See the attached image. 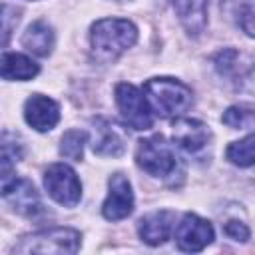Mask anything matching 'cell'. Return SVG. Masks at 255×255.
I'll list each match as a JSON object with an SVG mask.
<instances>
[{
  "instance_id": "obj_1",
  "label": "cell",
  "mask_w": 255,
  "mask_h": 255,
  "mask_svg": "<svg viewBox=\"0 0 255 255\" xmlns=\"http://www.w3.org/2000/svg\"><path fill=\"white\" fill-rule=\"evenodd\" d=\"M90 38L96 58L102 62H110L135 44L137 28L124 18H104L92 26Z\"/></svg>"
},
{
  "instance_id": "obj_2",
  "label": "cell",
  "mask_w": 255,
  "mask_h": 255,
  "mask_svg": "<svg viewBox=\"0 0 255 255\" xmlns=\"http://www.w3.org/2000/svg\"><path fill=\"white\" fill-rule=\"evenodd\" d=\"M151 110L161 118L181 116L193 104L191 90L173 78H151L143 86Z\"/></svg>"
},
{
  "instance_id": "obj_3",
  "label": "cell",
  "mask_w": 255,
  "mask_h": 255,
  "mask_svg": "<svg viewBox=\"0 0 255 255\" xmlns=\"http://www.w3.org/2000/svg\"><path fill=\"white\" fill-rule=\"evenodd\" d=\"M82 237L76 229L70 227H54V229H44L32 235H26L20 239L18 245H14V253H58V255H68L76 253L80 249Z\"/></svg>"
},
{
  "instance_id": "obj_4",
  "label": "cell",
  "mask_w": 255,
  "mask_h": 255,
  "mask_svg": "<svg viewBox=\"0 0 255 255\" xmlns=\"http://www.w3.org/2000/svg\"><path fill=\"white\" fill-rule=\"evenodd\" d=\"M137 165L153 177H169L177 171V157L163 135L141 139L135 151Z\"/></svg>"
},
{
  "instance_id": "obj_5",
  "label": "cell",
  "mask_w": 255,
  "mask_h": 255,
  "mask_svg": "<svg viewBox=\"0 0 255 255\" xmlns=\"http://www.w3.org/2000/svg\"><path fill=\"white\" fill-rule=\"evenodd\" d=\"M116 104L124 122L133 129H149L153 124L151 106L147 98L133 86V84H118L116 86Z\"/></svg>"
},
{
  "instance_id": "obj_6",
  "label": "cell",
  "mask_w": 255,
  "mask_h": 255,
  "mask_svg": "<svg viewBox=\"0 0 255 255\" xmlns=\"http://www.w3.org/2000/svg\"><path fill=\"white\" fill-rule=\"evenodd\" d=\"M44 185L48 195L66 207H74L82 197V183L76 171L66 163H52L44 173Z\"/></svg>"
},
{
  "instance_id": "obj_7",
  "label": "cell",
  "mask_w": 255,
  "mask_h": 255,
  "mask_svg": "<svg viewBox=\"0 0 255 255\" xmlns=\"http://www.w3.org/2000/svg\"><path fill=\"white\" fill-rule=\"evenodd\" d=\"M213 241V227L195 213H185L175 227V243L181 251L197 253Z\"/></svg>"
},
{
  "instance_id": "obj_8",
  "label": "cell",
  "mask_w": 255,
  "mask_h": 255,
  "mask_svg": "<svg viewBox=\"0 0 255 255\" xmlns=\"http://www.w3.org/2000/svg\"><path fill=\"white\" fill-rule=\"evenodd\" d=\"M110 193L102 205V213L110 221H120L133 211V191L126 175L114 173L108 181Z\"/></svg>"
},
{
  "instance_id": "obj_9",
  "label": "cell",
  "mask_w": 255,
  "mask_h": 255,
  "mask_svg": "<svg viewBox=\"0 0 255 255\" xmlns=\"http://www.w3.org/2000/svg\"><path fill=\"white\" fill-rule=\"evenodd\" d=\"M171 137L173 141L189 151V153H199L201 149H205L209 145L211 139V131L209 128L199 122V120H191V118H177L171 124Z\"/></svg>"
},
{
  "instance_id": "obj_10",
  "label": "cell",
  "mask_w": 255,
  "mask_h": 255,
  "mask_svg": "<svg viewBox=\"0 0 255 255\" xmlns=\"http://www.w3.org/2000/svg\"><path fill=\"white\" fill-rule=\"evenodd\" d=\"M24 118L36 131H50L60 122V108L52 98L34 94L24 104Z\"/></svg>"
},
{
  "instance_id": "obj_11",
  "label": "cell",
  "mask_w": 255,
  "mask_h": 255,
  "mask_svg": "<svg viewBox=\"0 0 255 255\" xmlns=\"http://www.w3.org/2000/svg\"><path fill=\"white\" fill-rule=\"evenodd\" d=\"M2 195L14 207V211H18L22 215L32 217V215H36L42 209L38 191H36V187L28 179H16L12 185H8L2 191Z\"/></svg>"
},
{
  "instance_id": "obj_12",
  "label": "cell",
  "mask_w": 255,
  "mask_h": 255,
  "mask_svg": "<svg viewBox=\"0 0 255 255\" xmlns=\"http://www.w3.org/2000/svg\"><path fill=\"white\" fill-rule=\"evenodd\" d=\"M173 219L175 215L171 211H153L141 217L139 227H137L141 241L147 245H161L171 233Z\"/></svg>"
},
{
  "instance_id": "obj_13",
  "label": "cell",
  "mask_w": 255,
  "mask_h": 255,
  "mask_svg": "<svg viewBox=\"0 0 255 255\" xmlns=\"http://www.w3.org/2000/svg\"><path fill=\"white\" fill-rule=\"evenodd\" d=\"M207 4L209 0H173L179 22L191 36H199L207 26Z\"/></svg>"
},
{
  "instance_id": "obj_14",
  "label": "cell",
  "mask_w": 255,
  "mask_h": 255,
  "mask_svg": "<svg viewBox=\"0 0 255 255\" xmlns=\"http://www.w3.org/2000/svg\"><path fill=\"white\" fill-rule=\"evenodd\" d=\"M92 149L98 155L118 157L124 153L126 143H124L122 135L110 126V122L96 120L94 122V135H92Z\"/></svg>"
},
{
  "instance_id": "obj_15",
  "label": "cell",
  "mask_w": 255,
  "mask_h": 255,
  "mask_svg": "<svg viewBox=\"0 0 255 255\" xmlns=\"http://www.w3.org/2000/svg\"><path fill=\"white\" fill-rule=\"evenodd\" d=\"M22 46L32 52L34 56H48L54 48V30L44 22V20H38L34 24L28 26V30L24 32L22 36Z\"/></svg>"
},
{
  "instance_id": "obj_16",
  "label": "cell",
  "mask_w": 255,
  "mask_h": 255,
  "mask_svg": "<svg viewBox=\"0 0 255 255\" xmlns=\"http://www.w3.org/2000/svg\"><path fill=\"white\" fill-rule=\"evenodd\" d=\"M40 72L38 64L32 62V58L16 52H4L2 54V78L4 80H32Z\"/></svg>"
},
{
  "instance_id": "obj_17",
  "label": "cell",
  "mask_w": 255,
  "mask_h": 255,
  "mask_svg": "<svg viewBox=\"0 0 255 255\" xmlns=\"http://www.w3.org/2000/svg\"><path fill=\"white\" fill-rule=\"evenodd\" d=\"M225 155L233 165H239V167L255 165V133H249L239 141H233L227 147Z\"/></svg>"
},
{
  "instance_id": "obj_18",
  "label": "cell",
  "mask_w": 255,
  "mask_h": 255,
  "mask_svg": "<svg viewBox=\"0 0 255 255\" xmlns=\"http://www.w3.org/2000/svg\"><path fill=\"white\" fill-rule=\"evenodd\" d=\"M84 143H86V133L80 129H68L62 135L60 143V153L72 161H80L84 155Z\"/></svg>"
},
{
  "instance_id": "obj_19",
  "label": "cell",
  "mask_w": 255,
  "mask_h": 255,
  "mask_svg": "<svg viewBox=\"0 0 255 255\" xmlns=\"http://www.w3.org/2000/svg\"><path fill=\"white\" fill-rule=\"evenodd\" d=\"M235 20H237L239 28H241L247 36L255 38V6H249V8L241 10V12L235 16Z\"/></svg>"
},
{
  "instance_id": "obj_20",
  "label": "cell",
  "mask_w": 255,
  "mask_h": 255,
  "mask_svg": "<svg viewBox=\"0 0 255 255\" xmlns=\"http://www.w3.org/2000/svg\"><path fill=\"white\" fill-rule=\"evenodd\" d=\"M223 231H225L227 237H231L235 241H247L249 239V227L245 223H241V221H235V219L227 221L223 225Z\"/></svg>"
},
{
  "instance_id": "obj_21",
  "label": "cell",
  "mask_w": 255,
  "mask_h": 255,
  "mask_svg": "<svg viewBox=\"0 0 255 255\" xmlns=\"http://www.w3.org/2000/svg\"><path fill=\"white\" fill-rule=\"evenodd\" d=\"M223 124H227L229 128L237 129V128H243L247 124V112L243 108H229L225 114H223Z\"/></svg>"
},
{
  "instance_id": "obj_22",
  "label": "cell",
  "mask_w": 255,
  "mask_h": 255,
  "mask_svg": "<svg viewBox=\"0 0 255 255\" xmlns=\"http://www.w3.org/2000/svg\"><path fill=\"white\" fill-rule=\"evenodd\" d=\"M249 6H255V0H221V10L229 18H235L241 10H245Z\"/></svg>"
}]
</instances>
